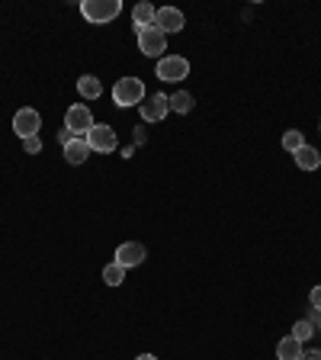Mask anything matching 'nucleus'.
<instances>
[{"mask_svg":"<svg viewBox=\"0 0 321 360\" xmlns=\"http://www.w3.org/2000/svg\"><path fill=\"white\" fill-rule=\"evenodd\" d=\"M148 97L145 94V84L138 81V77H119L116 81V87H112V103L116 106H142V100Z\"/></svg>","mask_w":321,"mask_h":360,"instance_id":"f257e3e1","label":"nucleus"},{"mask_svg":"<svg viewBox=\"0 0 321 360\" xmlns=\"http://www.w3.org/2000/svg\"><path fill=\"white\" fill-rule=\"evenodd\" d=\"M81 13L87 22H110L122 13V0H84L81 4Z\"/></svg>","mask_w":321,"mask_h":360,"instance_id":"f03ea898","label":"nucleus"},{"mask_svg":"<svg viewBox=\"0 0 321 360\" xmlns=\"http://www.w3.org/2000/svg\"><path fill=\"white\" fill-rule=\"evenodd\" d=\"M97 126L93 122V112H90V106H84V103H74V106H67V112H65V129L74 139H87V132Z\"/></svg>","mask_w":321,"mask_h":360,"instance_id":"7ed1b4c3","label":"nucleus"},{"mask_svg":"<svg viewBox=\"0 0 321 360\" xmlns=\"http://www.w3.org/2000/svg\"><path fill=\"white\" fill-rule=\"evenodd\" d=\"M155 75H157V81L177 84V81H183V77L190 75V61L183 58V55H161V58H157Z\"/></svg>","mask_w":321,"mask_h":360,"instance_id":"20e7f679","label":"nucleus"},{"mask_svg":"<svg viewBox=\"0 0 321 360\" xmlns=\"http://www.w3.org/2000/svg\"><path fill=\"white\" fill-rule=\"evenodd\" d=\"M138 49L148 58H161V52H167V36L157 26H145V30H138Z\"/></svg>","mask_w":321,"mask_h":360,"instance_id":"39448f33","label":"nucleus"},{"mask_svg":"<svg viewBox=\"0 0 321 360\" xmlns=\"http://www.w3.org/2000/svg\"><path fill=\"white\" fill-rule=\"evenodd\" d=\"M39 129H42V116H39L32 106H22V110H16L13 132L20 135V139H32V135H39Z\"/></svg>","mask_w":321,"mask_h":360,"instance_id":"423d86ee","label":"nucleus"},{"mask_svg":"<svg viewBox=\"0 0 321 360\" xmlns=\"http://www.w3.org/2000/svg\"><path fill=\"white\" fill-rule=\"evenodd\" d=\"M87 145L90 151H100V155H110V151H116V145H119V139H116V132H112L110 126H93L87 132Z\"/></svg>","mask_w":321,"mask_h":360,"instance_id":"0eeeda50","label":"nucleus"},{"mask_svg":"<svg viewBox=\"0 0 321 360\" xmlns=\"http://www.w3.org/2000/svg\"><path fill=\"white\" fill-rule=\"evenodd\" d=\"M138 112H142L145 122H161L171 112V97L167 94H155V97H145L142 106H138Z\"/></svg>","mask_w":321,"mask_h":360,"instance_id":"6e6552de","label":"nucleus"},{"mask_svg":"<svg viewBox=\"0 0 321 360\" xmlns=\"http://www.w3.org/2000/svg\"><path fill=\"white\" fill-rule=\"evenodd\" d=\"M145 257H148V251H145L142 241H126V245L116 248V264L119 267H138V264H145Z\"/></svg>","mask_w":321,"mask_h":360,"instance_id":"1a4fd4ad","label":"nucleus"},{"mask_svg":"<svg viewBox=\"0 0 321 360\" xmlns=\"http://www.w3.org/2000/svg\"><path fill=\"white\" fill-rule=\"evenodd\" d=\"M183 22H187V20H183V13H180L177 7H161V10H157V16H155V26L164 32V36L180 32V30H183Z\"/></svg>","mask_w":321,"mask_h":360,"instance_id":"9d476101","label":"nucleus"},{"mask_svg":"<svg viewBox=\"0 0 321 360\" xmlns=\"http://www.w3.org/2000/svg\"><path fill=\"white\" fill-rule=\"evenodd\" d=\"M87 158H90L87 139H71V142L65 145V161H67V165H84Z\"/></svg>","mask_w":321,"mask_h":360,"instance_id":"9b49d317","label":"nucleus"},{"mask_svg":"<svg viewBox=\"0 0 321 360\" xmlns=\"http://www.w3.org/2000/svg\"><path fill=\"white\" fill-rule=\"evenodd\" d=\"M292 158H296V165H299L302 171H318L321 167V155H318V148H312V145H302Z\"/></svg>","mask_w":321,"mask_h":360,"instance_id":"f8f14e48","label":"nucleus"},{"mask_svg":"<svg viewBox=\"0 0 321 360\" xmlns=\"http://www.w3.org/2000/svg\"><path fill=\"white\" fill-rule=\"evenodd\" d=\"M77 94L84 100H97V97H103V84H100V77L84 75V77H77Z\"/></svg>","mask_w":321,"mask_h":360,"instance_id":"ddd939ff","label":"nucleus"},{"mask_svg":"<svg viewBox=\"0 0 321 360\" xmlns=\"http://www.w3.org/2000/svg\"><path fill=\"white\" fill-rule=\"evenodd\" d=\"M155 16H157V10L151 7V4H138V7L132 10V26H135V32L145 30V26H155Z\"/></svg>","mask_w":321,"mask_h":360,"instance_id":"4468645a","label":"nucleus"},{"mask_svg":"<svg viewBox=\"0 0 321 360\" xmlns=\"http://www.w3.org/2000/svg\"><path fill=\"white\" fill-rule=\"evenodd\" d=\"M302 357V345L292 335H286L277 345V360H299Z\"/></svg>","mask_w":321,"mask_h":360,"instance_id":"2eb2a0df","label":"nucleus"},{"mask_svg":"<svg viewBox=\"0 0 321 360\" xmlns=\"http://www.w3.org/2000/svg\"><path fill=\"white\" fill-rule=\"evenodd\" d=\"M122 280H126V267H119L116 261L106 264V267H103V283H110V286H122Z\"/></svg>","mask_w":321,"mask_h":360,"instance_id":"dca6fc26","label":"nucleus"},{"mask_svg":"<svg viewBox=\"0 0 321 360\" xmlns=\"http://www.w3.org/2000/svg\"><path fill=\"white\" fill-rule=\"evenodd\" d=\"M171 110H173V112H183V116H187V112L193 110V97H190L187 90H177V94L171 97Z\"/></svg>","mask_w":321,"mask_h":360,"instance_id":"f3484780","label":"nucleus"},{"mask_svg":"<svg viewBox=\"0 0 321 360\" xmlns=\"http://www.w3.org/2000/svg\"><path fill=\"white\" fill-rule=\"evenodd\" d=\"M302 145H306V139H302V132H299V129H289V132L283 135V148L289 151V155H296V151H299Z\"/></svg>","mask_w":321,"mask_h":360,"instance_id":"a211bd4d","label":"nucleus"},{"mask_svg":"<svg viewBox=\"0 0 321 360\" xmlns=\"http://www.w3.org/2000/svg\"><path fill=\"white\" fill-rule=\"evenodd\" d=\"M312 335H315V325L312 322H296V328H292V338H296L299 345H306Z\"/></svg>","mask_w":321,"mask_h":360,"instance_id":"6ab92c4d","label":"nucleus"},{"mask_svg":"<svg viewBox=\"0 0 321 360\" xmlns=\"http://www.w3.org/2000/svg\"><path fill=\"white\" fill-rule=\"evenodd\" d=\"M22 148H26V155H39V151H42V139H39V135L22 139Z\"/></svg>","mask_w":321,"mask_h":360,"instance_id":"aec40b11","label":"nucleus"},{"mask_svg":"<svg viewBox=\"0 0 321 360\" xmlns=\"http://www.w3.org/2000/svg\"><path fill=\"white\" fill-rule=\"evenodd\" d=\"M308 300H312V306L321 312V286H315V290H312V296H308Z\"/></svg>","mask_w":321,"mask_h":360,"instance_id":"412c9836","label":"nucleus"},{"mask_svg":"<svg viewBox=\"0 0 321 360\" xmlns=\"http://www.w3.org/2000/svg\"><path fill=\"white\" fill-rule=\"evenodd\" d=\"M71 139H74V135L67 132V129H61V132H58V142H61V148H65V145H67V142H71Z\"/></svg>","mask_w":321,"mask_h":360,"instance_id":"4be33fe9","label":"nucleus"},{"mask_svg":"<svg viewBox=\"0 0 321 360\" xmlns=\"http://www.w3.org/2000/svg\"><path fill=\"white\" fill-rule=\"evenodd\" d=\"M299 360H321V351H302Z\"/></svg>","mask_w":321,"mask_h":360,"instance_id":"5701e85b","label":"nucleus"},{"mask_svg":"<svg viewBox=\"0 0 321 360\" xmlns=\"http://www.w3.org/2000/svg\"><path fill=\"white\" fill-rule=\"evenodd\" d=\"M135 360H157L155 354H142V357H135Z\"/></svg>","mask_w":321,"mask_h":360,"instance_id":"b1692460","label":"nucleus"},{"mask_svg":"<svg viewBox=\"0 0 321 360\" xmlns=\"http://www.w3.org/2000/svg\"><path fill=\"white\" fill-rule=\"evenodd\" d=\"M318 328H321V325H318Z\"/></svg>","mask_w":321,"mask_h":360,"instance_id":"393cba45","label":"nucleus"}]
</instances>
